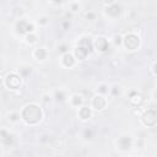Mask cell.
Wrapping results in <instances>:
<instances>
[{"label":"cell","mask_w":157,"mask_h":157,"mask_svg":"<svg viewBox=\"0 0 157 157\" xmlns=\"http://www.w3.org/2000/svg\"><path fill=\"white\" fill-rule=\"evenodd\" d=\"M41 117H42L41 109L36 104H28V106L25 107L22 112V118L30 124H34L38 120H41Z\"/></svg>","instance_id":"cell-1"},{"label":"cell","mask_w":157,"mask_h":157,"mask_svg":"<svg viewBox=\"0 0 157 157\" xmlns=\"http://www.w3.org/2000/svg\"><path fill=\"white\" fill-rule=\"evenodd\" d=\"M124 43H125V47L128 49L134 50L139 47V38L135 34H128L124 39Z\"/></svg>","instance_id":"cell-2"},{"label":"cell","mask_w":157,"mask_h":157,"mask_svg":"<svg viewBox=\"0 0 157 157\" xmlns=\"http://www.w3.org/2000/svg\"><path fill=\"white\" fill-rule=\"evenodd\" d=\"M142 122H144V124L147 125V126L155 125L156 124V112H155V109H150V111H147L145 114H144Z\"/></svg>","instance_id":"cell-3"},{"label":"cell","mask_w":157,"mask_h":157,"mask_svg":"<svg viewBox=\"0 0 157 157\" xmlns=\"http://www.w3.org/2000/svg\"><path fill=\"white\" fill-rule=\"evenodd\" d=\"M6 85H7V87H10L12 90H16L21 85V78L15 74H10L6 77Z\"/></svg>","instance_id":"cell-4"},{"label":"cell","mask_w":157,"mask_h":157,"mask_svg":"<svg viewBox=\"0 0 157 157\" xmlns=\"http://www.w3.org/2000/svg\"><path fill=\"white\" fill-rule=\"evenodd\" d=\"M92 104H93V107H95L96 109H103V108H104V106H106V101H104V98H103V97L97 96V97H95V98H93Z\"/></svg>","instance_id":"cell-5"},{"label":"cell","mask_w":157,"mask_h":157,"mask_svg":"<svg viewBox=\"0 0 157 157\" xmlns=\"http://www.w3.org/2000/svg\"><path fill=\"white\" fill-rule=\"evenodd\" d=\"M32 30H33V26L26 23L25 21H21V22L17 23V31H19L20 33H23V32H26V31H30V32H31Z\"/></svg>","instance_id":"cell-6"},{"label":"cell","mask_w":157,"mask_h":157,"mask_svg":"<svg viewBox=\"0 0 157 157\" xmlns=\"http://www.w3.org/2000/svg\"><path fill=\"white\" fill-rule=\"evenodd\" d=\"M96 47L101 52H104V50H107V48H108V42L104 38H98L97 42H96Z\"/></svg>","instance_id":"cell-7"},{"label":"cell","mask_w":157,"mask_h":157,"mask_svg":"<svg viewBox=\"0 0 157 157\" xmlns=\"http://www.w3.org/2000/svg\"><path fill=\"white\" fill-rule=\"evenodd\" d=\"M130 102H132L134 106H139V104H141V103H142V97H141V95H139V93H133V97L130 98Z\"/></svg>","instance_id":"cell-8"},{"label":"cell","mask_w":157,"mask_h":157,"mask_svg":"<svg viewBox=\"0 0 157 157\" xmlns=\"http://www.w3.org/2000/svg\"><path fill=\"white\" fill-rule=\"evenodd\" d=\"M63 63L65 67H71V65L74 64V58L71 54H65L64 58H63Z\"/></svg>","instance_id":"cell-9"},{"label":"cell","mask_w":157,"mask_h":157,"mask_svg":"<svg viewBox=\"0 0 157 157\" xmlns=\"http://www.w3.org/2000/svg\"><path fill=\"white\" fill-rule=\"evenodd\" d=\"M119 12H120V7L118 6V5H113L108 9V14L112 15V16H117V15H119Z\"/></svg>","instance_id":"cell-10"},{"label":"cell","mask_w":157,"mask_h":157,"mask_svg":"<svg viewBox=\"0 0 157 157\" xmlns=\"http://www.w3.org/2000/svg\"><path fill=\"white\" fill-rule=\"evenodd\" d=\"M119 145H120V147L122 149H129V146H130V139L129 138H122L120 140H119Z\"/></svg>","instance_id":"cell-11"},{"label":"cell","mask_w":157,"mask_h":157,"mask_svg":"<svg viewBox=\"0 0 157 157\" xmlns=\"http://www.w3.org/2000/svg\"><path fill=\"white\" fill-rule=\"evenodd\" d=\"M90 115H91V111H90V108L84 107V108L80 111V117L82 118V119H87V118H90Z\"/></svg>","instance_id":"cell-12"},{"label":"cell","mask_w":157,"mask_h":157,"mask_svg":"<svg viewBox=\"0 0 157 157\" xmlns=\"http://www.w3.org/2000/svg\"><path fill=\"white\" fill-rule=\"evenodd\" d=\"M36 57H37L38 59L43 60V59L46 58V52H44V49H37V50H36Z\"/></svg>","instance_id":"cell-13"},{"label":"cell","mask_w":157,"mask_h":157,"mask_svg":"<svg viewBox=\"0 0 157 157\" xmlns=\"http://www.w3.org/2000/svg\"><path fill=\"white\" fill-rule=\"evenodd\" d=\"M80 103H81V97L75 96L74 97V104H80Z\"/></svg>","instance_id":"cell-14"},{"label":"cell","mask_w":157,"mask_h":157,"mask_svg":"<svg viewBox=\"0 0 157 157\" xmlns=\"http://www.w3.org/2000/svg\"><path fill=\"white\" fill-rule=\"evenodd\" d=\"M27 39H28V42H34V41H36V37H33V36H31V37H30V36H28V37H27Z\"/></svg>","instance_id":"cell-15"},{"label":"cell","mask_w":157,"mask_h":157,"mask_svg":"<svg viewBox=\"0 0 157 157\" xmlns=\"http://www.w3.org/2000/svg\"><path fill=\"white\" fill-rule=\"evenodd\" d=\"M0 88H1V82H0Z\"/></svg>","instance_id":"cell-16"}]
</instances>
